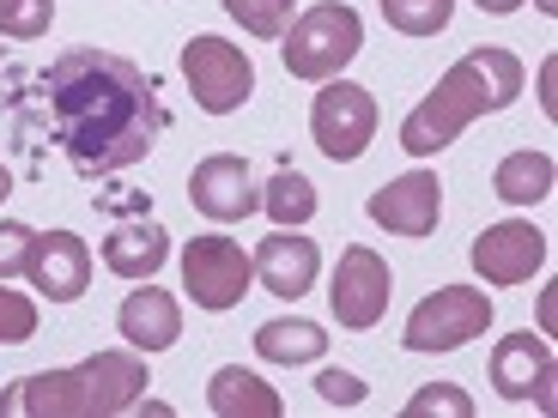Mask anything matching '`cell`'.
<instances>
[{
	"label": "cell",
	"mask_w": 558,
	"mask_h": 418,
	"mask_svg": "<svg viewBox=\"0 0 558 418\" xmlns=\"http://www.w3.org/2000/svg\"><path fill=\"white\" fill-rule=\"evenodd\" d=\"M43 122L80 176H116L140 164L165 134L158 79L110 49H68L37 73Z\"/></svg>",
	"instance_id": "cell-1"
},
{
	"label": "cell",
	"mask_w": 558,
	"mask_h": 418,
	"mask_svg": "<svg viewBox=\"0 0 558 418\" xmlns=\"http://www.w3.org/2000/svg\"><path fill=\"white\" fill-rule=\"evenodd\" d=\"M522 79H529V73H522V61L510 56V49H498V42L468 49V56L407 110L401 152L432 158V152H444V146H456V134L468 122H480V115H492V110H510V103L522 98Z\"/></svg>",
	"instance_id": "cell-2"
},
{
	"label": "cell",
	"mask_w": 558,
	"mask_h": 418,
	"mask_svg": "<svg viewBox=\"0 0 558 418\" xmlns=\"http://www.w3.org/2000/svg\"><path fill=\"white\" fill-rule=\"evenodd\" d=\"M153 389L134 346L98 352L73 370H37L0 389V418H116Z\"/></svg>",
	"instance_id": "cell-3"
},
{
	"label": "cell",
	"mask_w": 558,
	"mask_h": 418,
	"mask_svg": "<svg viewBox=\"0 0 558 418\" xmlns=\"http://www.w3.org/2000/svg\"><path fill=\"white\" fill-rule=\"evenodd\" d=\"M279 42H286V49H279V56H286V73L322 85V79H340V67L364 49V19L352 13L347 0H322L304 19H292Z\"/></svg>",
	"instance_id": "cell-4"
},
{
	"label": "cell",
	"mask_w": 558,
	"mask_h": 418,
	"mask_svg": "<svg viewBox=\"0 0 558 418\" xmlns=\"http://www.w3.org/2000/svg\"><path fill=\"white\" fill-rule=\"evenodd\" d=\"M250 285H255V261L225 231H207V237L182 243V292L195 297V309L225 316V309H238L250 297Z\"/></svg>",
	"instance_id": "cell-5"
},
{
	"label": "cell",
	"mask_w": 558,
	"mask_h": 418,
	"mask_svg": "<svg viewBox=\"0 0 558 418\" xmlns=\"http://www.w3.org/2000/svg\"><path fill=\"white\" fill-rule=\"evenodd\" d=\"M486 328H492V297L474 292V285H444V292H432L407 316L401 346L407 352H456L468 340H480Z\"/></svg>",
	"instance_id": "cell-6"
},
{
	"label": "cell",
	"mask_w": 558,
	"mask_h": 418,
	"mask_svg": "<svg viewBox=\"0 0 558 418\" xmlns=\"http://www.w3.org/2000/svg\"><path fill=\"white\" fill-rule=\"evenodd\" d=\"M182 79L207 115H231L255 91V61L225 37H189L182 42Z\"/></svg>",
	"instance_id": "cell-7"
},
{
	"label": "cell",
	"mask_w": 558,
	"mask_h": 418,
	"mask_svg": "<svg viewBox=\"0 0 558 418\" xmlns=\"http://www.w3.org/2000/svg\"><path fill=\"white\" fill-rule=\"evenodd\" d=\"M310 134H316V146L335 164H352V158H364V146L377 134V98L352 79H322L316 103H310Z\"/></svg>",
	"instance_id": "cell-8"
},
{
	"label": "cell",
	"mask_w": 558,
	"mask_h": 418,
	"mask_svg": "<svg viewBox=\"0 0 558 418\" xmlns=\"http://www.w3.org/2000/svg\"><path fill=\"white\" fill-rule=\"evenodd\" d=\"M389 297H395V279H389V261L377 249H364V243L340 249V267L328 279V309H335L340 328H352V334L377 328Z\"/></svg>",
	"instance_id": "cell-9"
},
{
	"label": "cell",
	"mask_w": 558,
	"mask_h": 418,
	"mask_svg": "<svg viewBox=\"0 0 558 418\" xmlns=\"http://www.w3.org/2000/svg\"><path fill=\"white\" fill-rule=\"evenodd\" d=\"M364 212L395 237H432L437 219H444V182H437V170H407V176L383 182L377 195L364 200Z\"/></svg>",
	"instance_id": "cell-10"
},
{
	"label": "cell",
	"mask_w": 558,
	"mask_h": 418,
	"mask_svg": "<svg viewBox=\"0 0 558 418\" xmlns=\"http://www.w3.org/2000/svg\"><path fill=\"white\" fill-rule=\"evenodd\" d=\"M492 389H498L504 401H534L541 413H553V389H558L553 346H546L541 334H529V328L498 340V352H492Z\"/></svg>",
	"instance_id": "cell-11"
},
{
	"label": "cell",
	"mask_w": 558,
	"mask_h": 418,
	"mask_svg": "<svg viewBox=\"0 0 558 418\" xmlns=\"http://www.w3.org/2000/svg\"><path fill=\"white\" fill-rule=\"evenodd\" d=\"M468 261H474V273L486 279V285H522V279H534L546 267V237L529 219H504V224H486V231H480Z\"/></svg>",
	"instance_id": "cell-12"
},
{
	"label": "cell",
	"mask_w": 558,
	"mask_h": 418,
	"mask_svg": "<svg viewBox=\"0 0 558 418\" xmlns=\"http://www.w3.org/2000/svg\"><path fill=\"white\" fill-rule=\"evenodd\" d=\"M189 200H195V207L207 212V219H219V224L250 219V212L262 207V188H255L250 158H238V152H213V158H201L195 176H189Z\"/></svg>",
	"instance_id": "cell-13"
},
{
	"label": "cell",
	"mask_w": 558,
	"mask_h": 418,
	"mask_svg": "<svg viewBox=\"0 0 558 418\" xmlns=\"http://www.w3.org/2000/svg\"><path fill=\"white\" fill-rule=\"evenodd\" d=\"M25 279H31V292H43L49 304H73L92 285V249L73 231H43V237H31Z\"/></svg>",
	"instance_id": "cell-14"
},
{
	"label": "cell",
	"mask_w": 558,
	"mask_h": 418,
	"mask_svg": "<svg viewBox=\"0 0 558 418\" xmlns=\"http://www.w3.org/2000/svg\"><path fill=\"white\" fill-rule=\"evenodd\" d=\"M250 261H255V279H262L274 297H286V304H298L322 273V249L310 237H298V231H286V224H279L274 237H262V249H255Z\"/></svg>",
	"instance_id": "cell-15"
},
{
	"label": "cell",
	"mask_w": 558,
	"mask_h": 418,
	"mask_svg": "<svg viewBox=\"0 0 558 418\" xmlns=\"http://www.w3.org/2000/svg\"><path fill=\"white\" fill-rule=\"evenodd\" d=\"M116 334H122L134 352L177 346V340H182V304L146 279V292H128L122 297V309H116Z\"/></svg>",
	"instance_id": "cell-16"
},
{
	"label": "cell",
	"mask_w": 558,
	"mask_h": 418,
	"mask_svg": "<svg viewBox=\"0 0 558 418\" xmlns=\"http://www.w3.org/2000/svg\"><path fill=\"white\" fill-rule=\"evenodd\" d=\"M165 261H170V231L158 219H146V212L116 224L110 237H104V267L116 279H153Z\"/></svg>",
	"instance_id": "cell-17"
},
{
	"label": "cell",
	"mask_w": 558,
	"mask_h": 418,
	"mask_svg": "<svg viewBox=\"0 0 558 418\" xmlns=\"http://www.w3.org/2000/svg\"><path fill=\"white\" fill-rule=\"evenodd\" d=\"M207 406H213L219 418H279V413H286V401H279V394L267 389L255 370H243V364H225V370H213Z\"/></svg>",
	"instance_id": "cell-18"
},
{
	"label": "cell",
	"mask_w": 558,
	"mask_h": 418,
	"mask_svg": "<svg viewBox=\"0 0 558 418\" xmlns=\"http://www.w3.org/2000/svg\"><path fill=\"white\" fill-rule=\"evenodd\" d=\"M553 182H558V164L546 152H510L492 170V195L510 200V207H534V200L553 195Z\"/></svg>",
	"instance_id": "cell-19"
},
{
	"label": "cell",
	"mask_w": 558,
	"mask_h": 418,
	"mask_svg": "<svg viewBox=\"0 0 558 418\" xmlns=\"http://www.w3.org/2000/svg\"><path fill=\"white\" fill-rule=\"evenodd\" d=\"M255 352L267 364H316L328 352V334L316 321H262L255 328Z\"/></svg>",
	"instance_id": "cell-20"
},
{
	"label": "cell",
	"mask_w": 558,
	"mask_h": 418,
	"mask_svg": "<svg viewBox=\"0 0 558 418\" xmlns=\"http://www.w3.org/2000/svg\"><path fill=\"white\" fill-rule=\"evenodd\" d=\"M262 207L274 212V224L298 231V224H310V219H316V188H310V176H304V170L279 164L274 176H267V188H262Z\"/></svg>",
	"instance_id": "cell-21"
},
{
	"label": "cell",
	"mask_w": 558,
	"mask_h": 418,
	"mask_svg": "<svg viewBox=\"0 0 558 418\" xmlns=\"http://www.w3.org/2000/svg\"><path fill=\"white\" fill-rule=\"evenodd\" d=\"M383 19L401 37H437L456 19V0H383Z\"/></svg>",
	"instance_id": "cell-22"
},
{
	"label": "cell",
	"mask_w": 558,
	"mask_h": 418,
	"mask_svg": "<svg viewBox=\"0 0 558 418\" xmlns=\"http://www.w3.org/2000/svg\"><path fill=\"white\" fill-rule=\"evenodd\" d=\"M225 13L238 19L250 37H286V25H292V0H225Z\"/></svg>",
	"instance_id": "cell-23"
},
{
	"label": "cell",
	"mask_w": 558,
	"mask_h": 418,
	"mask_svg": "<svg viewBox=\"0 0 558 418\" xmlns=\"http://www.w3.org/2000/svg\"><path fill=\"white\" fill-rule=\"evenodd\" d=\"M49 25H56V0H0V37L37 42Z\"/></svg>",
	"instance_id": "cell-24"
},
{
	"label": "cell",
	"mask_w": 558,
	"mask_h": 418,
	"mask_svg": "<svg viewBox=\"0 0 558 418\" xmlns=\"http://www.w3.org/2000/svg\"><path fill=\"white\" fill-rule=\"evenodd\" d=\"M474 418V401L456 389V382H432V389H418L413 401H407V418Z\"/></svg>",
	"instance_id": "cell-25"
},
{
	"label": "cell",
	"mask_w": 558,
	"mask_h": 418,
	"mask_svg": "<svg viewBox=\"0 0 558 418\" xmlns=\"http://www.w3.org/2000/svg\"><path fill=\"white\" fill-rule=\"evenodd\" d=\"M37 334V304L25 292H0V346H25Z\"/></svg>",
	"instance_id": "cell-26"
},
{
	"label": "cell",
	"mask_w": 558,
	"mask_h": 418,
	"mask_svg": "<svg viewBox=\"0 0 558 418\" xmlns=\"http://www.w3.org/2000/svg\"><path fill=\"white\" fill-rule=\"evenodd\" d=\"M31 224H19V219H0V279H13V273H25V261H31Z\"/></svg>",
	"instance_id": "cell-27"
},
{
	"label": "cell",
	"mask_w": 558,
	"mask_h": 418,
	"mask_svg": "<svg viewBox=\"0 0 558 418\" xmlns=\"http://www.w3.org/2000/svg\"><path fill=\"white\" fill-rule=\"evenodd\" d=\"M316 394H322L328 406H359V401H364V382L347 377V370H322V377H316Z\"/></svg>",
	"instance_id": "cell-28"
},
{
	"label": "cell",
	"mask_w": 558,
	"mask_h": 418,
	"mask_svg": "<svg viewBox=\"0 0 558 418\" xmlns=\"http://www.w3.org/2000/svg\"><path fill=\"white\" fill-rule=\"evenodd\" d=\"M474 7H480V13H517L522 0H474Z\"/></svg>",
	"instance_id": "cell-29"
},
{
	"label": "cell",
	"mask_w": 558,
	"mask_h": 418,
	"mask_svg": "<svg viewBox=\"0 0 558 418\" xmlns=\"http://www.w3.org/2000/svg\"><path fill=\"white\" fill-rule=\"evenodd\" d=\"M7 188H13V176H7V170H0V200H7Z\"/></svg>",
	"instance_id": "cell-30"
},
{
	"label": "cell",
	"mask_w": 558,
	"mask_h": 418,
	"mask_svg": "<svg viewBox=\"0 0 558 418\" xmlns=\"http://www.w3.org/2000/svg\"><path fill=\"white\" fill-rule=\"evenodd\" d=\"M534 7H541V13H558V0H534Z\"/></svg>",
	"instance_id": "cell-31"
}]
</instances>
